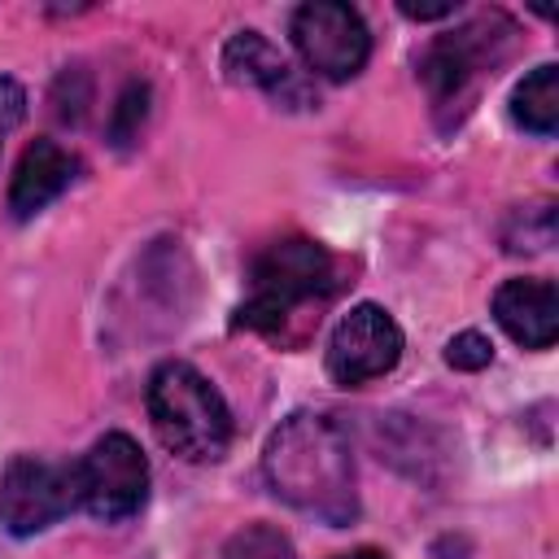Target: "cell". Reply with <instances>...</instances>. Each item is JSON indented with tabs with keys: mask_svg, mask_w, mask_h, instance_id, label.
Masks as SVG:
<instances>
[{
	"mask_svg": "<svg viewBox=\"0 0 559 559\" xmlns=\"http://www.w3.org/2000/svg\"><path fill=\"white\" fill-rule=\"evenodd\" d=\"M262 476L275 498L332 528H345L358 515L354 454L345 432L328 415L314 411L288 415L262 450Z\"/></svg>",
	"mask_w": 559,
	"mask_h": 559,
	"instance_id": "cell-1",
	"label": "cell"
},
{
	"mask_svg": "<svg viewBox=\"0 0 559 559\" xmlns=\"http://www.w3.org/2000/svg\"><path fill=\"white\" fill-rule=\"evenodd\" d=\"M336 262L319 240H275L253 258L249 297L236 310V328L262 332L280 345H297L319 323V310L336 293Z\"/></svg>",
	"mask_w": 559,
	"mask_h": 559,
	"instance_id": "cell-2",
	"label": "cell"
},
{
	"mask_svg": "<svg viewBox=\"0 0 559 559\" xmlns=\"http://www.w3.org/2000/svg\"><path fill=\"white\" fill-rule=\"evenodd\" d=\"M148 419L157 441L188 463H214L231 445V411L223 393L188 362H162L153 371Z\"/></svg>",
	"mask_w": 559,
	"mask_h": 559,
	"instance_id": "cell-3",
	"label": "cell"
},
{
	"mask_svg": "<svg viewBox=\"0 0 559 559\" xmlns=\"http://www.w3.org/2000/svg\"><path fill=\"white\" fill-rule=\"evenodd\" d=\"M74 480L79 507L105 524L131 520L148 498V463L127 432H105L83 463H74Z\"/></svg>",
	"mask_w": 559,
	"mask_h": 559,
	"instance_id": "cell-4",
	"label": "cell"
},
{
	"mask_svg": "<svg viewBox=\"0 0 559 559\" xmlns=\"http://www.w3.org/2000/svg\"><path fill=\"white\" fill-rule=\"evenodd\" d=\"M74 507H79L74 467L48 463V459H35V454L9 459V467L0 476V524L13 537L44 533L48 524L70 515Z\"/></svg>",
	"mask_w": 559,
	"mask_h": 559,
	"instance_id": "cell-5",
	"label": "cell"
},
{
	"mask_svg": "<svg viewBox=\"0 0 559 559\" xmlns=\"http://www.w3.org/2000/svg\"><path fill=\"white\" fill-rule=\"evenodd\" d=\"M515 26L502 13H489L480 22L459 26L454 35H441L428 44V52L419 57V79L432 92V105H450L459 100L489 66L502 61L507 44H511Z\"/></svg>",
	"mask_w": 559,
	"mask_h": 559,
	"instance_id": "cell-6",
	"label": "cell"
},
{
	"mask_svg": "<svg viewBox=\"0 0 559 559\" xmlns=\"http://www.w3.org/2000/svg\"><path fill=\"white\" fill-rule=\"evenodd\" d=\"M293 48L319 79H354L371 57V35L358 9L336 0H310L293 13Z\"/></svg>",
	"mask_w": 559,
	"mask_h": 559,
	"instance_id": "cell-7",
	"label": "cell"
},
{
	"mask_svg": "<svg viewBox=\"0 0 559 559\" xmlns=\"http://www.w3.org/2000/svg\"><path fill=\"white\" fill-rule=\"evenodd\" d=\"M402 358V328L376 301H358L328 341V376L345 389L380 380Z\"/></svg>",
	"mask_w": 559,
	"mask_h": 559,
	"instance_id": "cell-8",
	"label": "cell"
},
{
	"mask_svg": "<svg viewBox=\"0 0 559 559\" xmlns=\"http://www.w3.org/2000/svg\"><path fill=\"white\" fill-rule=\"evenodd\" d=\"M223 70L231 83H249L262 87L275 105L284 109H310L314 105V87L258 35V31H236L223 48Z\"/></svg>",
	"mask_w": 559,
	"mask_h": 559,
	"instance_id": "cell-9",
	"label": "cell"
},
{
	"mask_svg": "<svg viewBox=\"0 0 559 559\" xmlns=\"http://www.w3.org/2000/svg\"><path fill=\"white\" fill-rule=\"evenodd\" d=\"M493 319L524 349H546L559 336V288L550 280H507L493 293Z\"/></svg>",
	"mask_w": 559,
	"mask_h": 559,
	"instance_id": "cell-10",
	"label": "cell"
},
{
	"mask_svg": "<svg viewBox=\"0 0 559 559\" xmlns=\"http://www.w3.org/2000/svg\"><path fill=\"white\" fill-rule=\"evenodd\" d=\"M74 170H79L74 153H66L57 140H35V144L22 153L17 170H13V183H9V214H13V218L39 214L52 197H61V192L70 188Z\"/></svg>",
	"mask_w": 559,
	"mask_h": 559,
	"instance_id": "cell-11",
	"label": "cell"
},
{
	"mask_svg": "<svg viewBox=\"0 0 559 559\" xmlns=\"http://www.w3.org/2000/svg\"><path fill=\"white\" fill-rule=\"evenodd\" d=\"M511 118H515V127H524L533 135H555V127H559V66L546 61L515 83Z\"/></svg>",
	"mask_w": 559,
	"mask_h": 559,
	"instance_id": "cell-12",
	"label": "cell"
},
{
	"mask_svg": "<svg viewBox=\"0 0 559 559\" xmlns=\"http://www.w3.org/2000/svg\"><path fill=\"white\" fill-rule=\"evenodd\" d=\"M223 559H297V550L275 524H245L227 537Z\"/></svg>",
	"mask_w": 559,
	"mask_h": 559,
	"instance_id": "cell-13",
	"label": "cell"
},
{
	"mask_svg": "<svg viewBox=\"0 0 559 559\" xmlns=\"http://www.w3.org/2000/svg\"><path fill=\"white\" fill-rule=\"evenodd\" d=\"M144 114H148V83H127V92L118 96V109H114V118H109V140H114L118 148H127V144L140 135Z\"/></svg>",
	"mask_w": 559,
	"mask_h": 559,
	"instance_id": "cell-14",
	"label": "cell"
},
{
	"mask_svg": "<svg viewBox=\"0 0 559 559\" xmlns=\"http://www.w3.org/2000/svg\"><path fill=\"white\" fill-rule=\"evenodd\" d=\"M489 358H493V345H489V336H480V332H459V336L445 345V362H450L454 371H480V367H489Z\"/></svg>",
	"mask_w": 559,
	"mask_h": 559,
	"instance_id": "cell-15",
	"label": "cell"
},
{
	"mask_svg": "<svg viewBox=\"0 0 559 559\" xmlns=\"http://www.w3.org/2000/svg\"><path fill=\"white\" fill-rule=\"evenodd\" d=\"M26 118V92L17 79H0V153H4V140L17 131V122Z\"/></svg>",
	"mask_w": 559,
	"mask_h": 559,
	"instance_id": "cell-16",
	"label": "cell"
},
{
	"mask_svg": "<svg viewBox=\"0 0 559 559\" xmlns=\"http://www.w3.org/2000/svg\"><path fill=\"white\" fill-rule=\"evenodd\" d=\"M406 17H415V22H437V17H450L454 13V0H441V4H415V0H402L397 4Z\"/></svg>",
	"mask_w": 559,
	"mask_h": 559,
	"instance_id": "cell-17",
	"label": "cell"
},
{
	"mask_svg": "<svg viewBox=\"0 0 559 559\" xmlns=\"http://www.w3.org/2000/svg\"><path fill=\"white\" fill-rule=\"evenodd\" d=\"M336 559H389V555L376 550V546H362V550H349V555H336Z\"/></svg>",
	"mask_w": 559,
	"mask_h": 559,
	"instance_id": "cell-18",
	"label": "cell"
}]
</instances>
